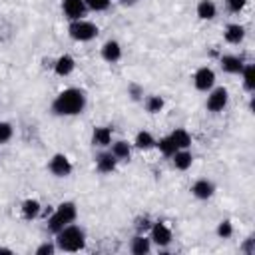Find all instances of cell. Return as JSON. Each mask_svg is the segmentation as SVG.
<instances>
[{"label": "cell", "instance_id": "obj_1", "mask_svg": "<svg viewBox=\"0 0 255 255\" xmlns=\"http://www.w3.org/2000/svg\"><path fill=\"white\" fill-rule=\"evenodd\" d=\"M88 96L80 88H66L62 90L54 102H52V112L56 116H78L86 110Z\"/></svg>", "mask_w": 255, "mask_h": 255}, {"label": "cell", "instance_id": "obj_2", "mask_svg": "<svg viewBox=\"0 0 255 255\" xmlns=\"http://www.w3.org/2000/svg\"><path fill=\"white\" fill-rule=\"evenodd\" d=\"M86 245V231L80 225H66L56 233V247L60 251H68V253H76L80 249H84Z\"/></svg>", "mask_w": 255, "mask_h": 255}, {"label": "cell", "instance_id": "obj_3", "mask_svg": "<svg viewBox=\"0 0 255 255\" xmlns=\"http://www.w3.org/2000/svg\"><path fill=\"white\" fill-rule=\"evenodd\" d=\"M76 215H78V209H76V203L74 201H62L56 211L52 213V217L48 219V229L52 233H58L62 227L70 225L76 221Z\"/></svg>", "mask_w": 255, "mask_h": 255}, {"label": "cell", "instance_id": "obj_4", "mask_svg": "<svg viewBox=\"0 0 255 255\" xmlns=\"http://www.w3.org/2000/svg\"><path fill=\"white\" fill-rule=\"evenodd\" d=\"M98 32H100L98 26L94 22H90V20H84V18L82 20H74L68 26V34L76 42H90V40H94L98 36Z\"/></svg>", "mask_w": 255, "mask_h": 255}, {"label": "cell", "instance_id": "obj_5", "mask_svg": "<svg viewBox=\"0 0 255 255\" xmlns=\"http://www.w3.org/2000/svg\"><path fill=\"white\" fill-rule=\"evenodd\" d=\"M227 102H229V92H227V88L217 86V88H211V90H209L207 100H205V108H207L209 112L217 114V112H221V110L227 106Z\"/></svg>", "mask_w": 255, "mask_h": 255}, {"label": "cell", "instance_id": "obj_6", "mask_svg": "<svg viewBox=\"0 0 255 255\" xmlns=\"http://www.w3.org/2000/svg\"><path fill=\"white\" fill-rule=\"evenodd\" d=\"M193 86L199 92H209L215 86V72L209 66H201L193 74Z\"/></svg>", "mask_w": 255, "mask_h": 255}, {"label": "cell", "instance_id": "obj_7", "mask_svg": "<svg viewBox=\"0 0 255 255\" xmlns=\"http://www.w3.org/2000/svg\"><path fill=\"white\" fill-rule=\"evenodd\" d=\"M48 169H50V173H54L56 177H68L74 167H72V161L68 159V155H64V153H54V155L50 157V161H48Z\"/></svg>", "mask_w": 255, "mask_h": 255}, {"label": "cell", "instance_id": "obj_8", "mask_svg": "<svg viewBox=\"0 0 255 255\" xmlns=\"http://www.w3.org/2000/svg\"><path fill=\"white\" fill-rule=\"evenodd\" d=\"M149 239L151 243H155L157 247H167L173 239L171 235V229L163 223V221H155L151 227H149Z\"/></svg>", "mask_w": 255, "mask_h": 255}, {"label": "cell", "instance_id": "obj_9", "mask_svg": "<svg viewBox=\"0 0 255 255\" xmlns=\"http://www.w3.org/2000/svg\"><path fill=\"white\" fill-rule=\"evenodd\" d=\"M62 10H64L66 18L70 22H74V20H82L88 8H86L84 0H64L62 2Z\"/></svg>", "mask_w": 255, "mask_h": 255}, {"label": "cell", "instance_id": "obj_10", "mask_svg": "<svg viewBox=\"0 0 255 255\" xmlns=\"http://www.w3.org/2000/svg\"><path fill=\"white\" fill-rule=\"evenodd\" d=\"M100 54H102V58H104L108 64H116V62L122 60V46H120L118 40H108V42H104V46L100 48Z\"/></svg>", "mask_w": 255, "mask_h": 255}, {"label": "cell", "instance_id": "obj_11", "mask_svg": "<svg viewBox=\"0 0 255 255\" xmlns=\"http://www.w3.org/2000/svg\"><path fill=\"white\" fill-rule=\"evenodd\" d=\"M52 68H54L56 76L66 78V76H70V74L74 72V68H76V60H74L70 54H64V56H60V58H56V60H54Z\"/></svg>", "mask_w": 255, "mask_h": 255}, {"label": "cell", "instance_id": "obj_12", "mask_svg": "<svg viewBox=\"0 0 255 255\" xmlns=\"http://www.w3.org/2000/svg\"><path fill=\"white\" fill-rule=\"evenodd\" d=\"M219 64H221V70L227 72V74H241V70H243V66H245L243 58H241V56H235V54H225V56H221Z\"/></svg>", "mask_w": 255, "mask_h": 255}, {"label": "cell", "instance_id": "obj_13", "mask_svg": "<svg viewBox=\"0 0 255 255\" xmlns=\"http://www.w3.org/2000/svg\"><path fill=\"white\" fill-rule=\"evenodd\" d=\"M112 143V128H108V126H98V128H94V131H92V145L94 147H108Z\"/></svg>", "mask_w": 255, "mask_h": 255}, {"label": "cell", "instance_id": "obj_14", "mask_svg": "<svg viewBox=\"0 0 255 255\" xmlns=\"http://www.w3.org/2000/svg\"><path fill=\"white\" fill-rule=\"evenodd\" d=\"M116 165H118V159L114 157L112 151H100L96 155V169L100 173H112L116 169Z\"/></svg>", "mask_w": 255, "mask_h": 255}, {"label": "cell", "instance_id": "obj_15", "mask_svg": "<svg viewBox=\"0 0 255 255\" xmlns=\"http://www.w3.org/2000/svg\"><path fill=\"white\" fill-rule=\"evenodd\" d=\"M191 193H193V197H197V199H209V197L215 193V185H213V181L201 177V179H197V181L191 185Z\"/></svg>", "mask_w": 255, "mask_h": 255}, {"label": "cell", "instance_id": "obj_16", "mask_svg": "<svg viewBox=\"0 0 255 255\" xmlns=\"http://www.w3.org/2000/svg\"><path fill=\"white\" fill-rule=\"evenodd\" d=\"M223 38H225L227 44H233V46L241 44L243 38H245V26H241V24H237V22L227 24V26H225V32H223Z\"/></svg>", "mask_w": 255, "mask_h": 255}, {"label": "cell", "instance_id": "obj_17", "mask_svg": "<svg viewBox=\"0 0 255 255\" xmlns=\"http://www.w3.org/2000/svg\"><path fill=\"white\" fill-rule=\"evenodd\" d=\"M129 251L133 255H145V253H149L151 251V239L147 235H143V233H137L129 241Z\"/></svg>", "mask_w": 255, "mask_h": 255}, {"label": "cell", "instance_id": "obj_18", "mask_svg": "<svg viewBox=\"0 0 255 255\" xmlns=\"http://www.w3.org/2000/svg\"><path fill=\"white\" fill-rule=\"evenodd\" d=\"M171 163H173L175 169L185 171V169L191 167V163H193V155H191L187 149H177V151L171 155Z\"/></svg>", "mask_w": 255, "mask_h": 255}, {"label": "cell", "instance_id": "obj_19", "mask_svg": "<svg viewBox=\"0 0 255 255\" xmlns=\"http://www.w3.org/2000/svg\"><path fill=\"white\" fill-rule=\"evenodd\" d=\"M169 139L173 141V145H175L177 149H187V147L191 145V135H189V131L183 129V128H175V129L169 133Z\"/></svg>", "mask_w": 255, "mask_h": 255}, {"label": "cell", "instance_id": "obj_20", "mask_svg": "<svg viewBox=\"0 0 255 255\" xmlns=\"http://www.w3.org/2000/svg\"><path fill=\"white\" fill-rule=\"evenodd\" d=\"M110 145H112L110 151L114 153V157H116L118 161L129 159V155H131V143H128L126 139H118V141H112Z\"/></svg>", "mask_w": 255, "mask_h": 255}, {"label": "cell", "instance_id": "obj_21", "mask_svg": "<svg viewBox=\"0 0 255 255\" xmlns=\"http://www.w3.org/2000/svg\"><path fill=\"white\" fill-rule=\"evenodd\" d=\"M195 12L201 20H213L217 16V6H215L213 0H199Z\"/></svg>", "mask_w": 255, "mask_h": 255}, {"label": "cell", "instance_id": "obj_22", "mask_svg": "<svg viewBox=\"0 0 255 255\" xmlns=\"http://www.w3.org/2000/svg\"><path fill=\"white\" fill-rule=\"evenodd\" d=\"M22 217L24 219H36L38 215H40V211H42V205H40V201L38 199H24V203H22Z\"/></svg>", "mask_w": 255, "mask_h": 255}, {"label": "cell", "instance_id": "obj_23", "mask_svg": "<svg viewBox=\"0 0 255 255\" xmlns=\"http://www.w3.org/2000/svg\"><path fill=\"white\" fill-rule=\"evenodd\" d=\"M133 145H135L137 149H151V147H155V137H153L149 131L141 129V131H137V133H135Z\"/></svg>", "mask_w": 255, "mask_h": 255}, {"label": "cell", "instance_id": "obj_24", "mask_svg": "<svg viewBox=\"0 0 255 255\" xmlns=\"http://www.w3.org/2000/svg\"><path fill=\"white\" fill-rule=\"evenodd\" d=\"M241 78H243V86L247 92L255 90V66L253 64H245L241 70Z\"/></svg>", "mask_w": 255, "mask_h": 255}, {"label": "cell", "instance_id": "obj_25", "mask_svg": "<svg viewBox=\"0 0 255 255\" xmlns=\"http://www.w3.org/2000/svg\"><path fill=\"white\" fill-rule=\"evenodd\" d=\"M155 147H157L165 157H171V155L177 151V147L173 145V141L169 139V135H163V137L155 139Z\"/></svg>", "mask_w": 255, "mask_h": 255}, {"label": "cell", "instance_id": "obj_26", "mask_svg": "<svg viewBox=\"0 0 255 255\" xmlns=\"http://www.w3.org/2000/svg\"><path fill=\"white\" fill-rule=\"evenodd\" d=\"M163 106H165V102L161 96H147L145 98V110L149 114H159L163 110Z\"/></svg>", "mask_w": 255, "mask_h": 255}, {"label": "cell", "instance_id": "obj_27", "mask_svg": "<svg viewBox=\"0 0 255 255\" xmlns=\"http://www.w3.org/2000/svg\"><path fill=\"white\" fill-rule=\"evenodd\" d=\"M217 235H219L221 239H229V237L233 235V223H231L229 219L219 221V225H217Z\"/></svg>", "mask_w": 255, "mask_h": 255}, {"label": "cell", "instance_id": "obj_28", "mask_svg": "<svg viewBox=\"0 0 255 255\" xmlns=\"http://www.w3.org/2000/svg\"><path fill=\"white\" fill-rule=\"evenodd\" d=\"M110 2L112 0H84L86 8L88 10H94V12H104L110 8Z\"/></svg>", "mask_w": 255, "mask_h": 255}, {"label": "cell", "instance_id": "obj_29", "mask_svg": "<svg viewBox=\"0 0 255 255\" xmlns=\"http://www.w3.org/2000/svg\"><path fill=\"white\" fill-rule=\"evenodd\" d=\"M10 137H12V126L8 122H0V145L10 141Z\"/></svg>", "mask_w": 255, "mask_h": 255}, {"label": "cell", "instance_id": "obj_30", "mask_svg": "<svg viewBox=\"0 0 255 255\" xmlns=\"http://www.w3.org/2000/svg\"><path fill=\"white\" fill-rule=\"evenodd\" d=\"M245 4H247V0H225L227 10L233 12V14H239V12L245 8Z\"/></svg>", "mask_w": 255, "mask_h": 255}, {"label": "cell", "instance_id": "obj_31", "mask_svg": "<svg viewBox=\"0 0 255 255\" xmlns=\"http://www.w3.org/2000/svg\"><path fill=\"white\" fill-rule=\"evenodd\" d=\"M56 251V245H52V243H44V245H40L38 249H36V255H52Z\"/></svg>", "mask_w": 255, "mask_h": 255}, {"label": "cell", "instance_id": "obj_32", "mask_svg": "<svg viewBox=\"0 0 255 255\" xmlns=\"http://www.w3.org/2000/svg\"><path fill=\"white\" fill-rule=\"evenodd\" d=\"M129 94H131V98H133V100H139V96H141V90H139L135 84H131V86H129Z\"/></svg>", "mask_w": 255, "mask_h": 255}, {"label": "cell", "instance_id": "obj_33", "mask_svg": "<svg viewBox=\"0 0 255 255\" xmlns=\"http://www.w3.org/2000/svg\"><path fill=\"white\" fill-rule=\"evenodd\" d=\"M247 253H253V239H247V243H245V247H243Z\"/></svg>", "mask_w": 255, "mask_h": 255}, {"label": "cell", "instance_id": "obj_34", "mask_svg": "<svg viewBox=\"0 0 255 255\" xmlns=\"http://www.w3.org/2000/svg\"><path fill=\"white\" fill-rule=\"evenodd\" d=\"M120 2H122V4H128V6H129V4H135L137 0H120Z\"/></svg>", "mask_w": 255, "mask_h": 255}, {"label": "cell", "instance_id": "obj_35", "mask_svg": "<svg viewBox=\"0 0 255 255\" xmlns=\"http://www.w3.org/2000/svg\"><path fill=\"white\" fill-rule=\"evenodd\" d=\"M0 253H12L10 249H4V247H0Z\"/></svg>", "mask_w": 255, "mask_h": 255}]
</instances>
